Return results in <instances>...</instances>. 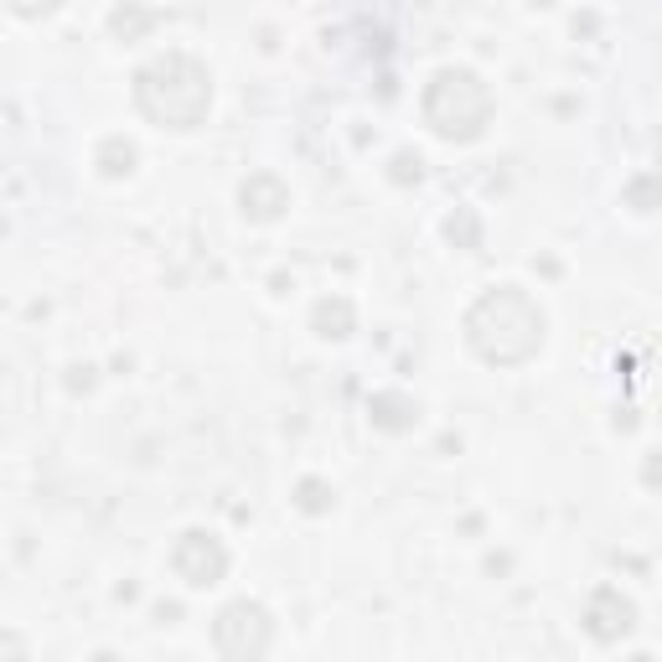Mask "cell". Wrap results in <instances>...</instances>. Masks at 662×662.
Returning <instances> with one entry per match:
<instances>
[{
    "label": "cell",
    "instance_id": "cell-1",
    "mask_svg": "<svg viewBox=\"0 0 662 662\" xmlns=\"http://www.w3.org/2000/svg\"><path fill=\"white\" fill-rule=\"evenodd\" d=\"M548 321L539 311V300L518 285H497L466 311V342L471 352L492 363V368H523L544 352Z\"/></svg>",
    "mask_w": 662,
    "mask_h": 662
},
{
    "label": "cell",
    "instance_id": "cell-2",
    "mask_svg": "<svg viewBox=\"0 0 662 662\" xmlns=\"http://www.w3.org/2000/svg\"><path fill=\"white\" fill-rule=\"evenodd\" d=\"M135 104L140 115L161 130H197L208 125L213 109V73L192 52H161L135 73Z\"/></svg>",
    "mask_w": 662,
    "mask_h": 662
},
{
    "label": "cell",
    "instance_id": "cell-3",
    "mask_svg": "<svg viewBox=\"0 0 662 662\" xmlns=\"http://www.w3.org/2000/svg\"><path fill=\"white\" fill-rule=\"evenodd\" d=\"M492 119V88L471 68H440L425 88V125L440 140L466 145L487 130Z\"/></svg>",
    "mask_w": 662,
    "mask_h": 662
},
{
    "label": "cell",
    "instance_id": "cell-4",
    "mask_svg": "<svg viewBox=\"0 0 662 662\" xmlns=\"http://www.w3.org/2000/svg\"><path fill=\"white\" fill-rule=\"evenodd\" d=\"M213 642L223 658H264L274 642V622L259 601H228L213 622Z\"/></svg>",
    "mask_w": 662,
    "mask_h": 662
},
{
    "label": "cell",
    "instance_id": "cell-5",
    "mask_svg": "<svg viewBox=\"0 0 662 662\" xmlns=\"http://www.w3.org/2000/svg\"><path fill=\"white\" fill-rule=\"evenodd\" d=\"M172 569H176V580H187L192 590H208V584H217L228 575V548L208 528H187L172 548Z\"/></svg>",
    "mask_w": 662,
    "mask_h": 662
},
{
    "label": "cell",
    "instance_id": "cell-6",
    "mask_svg": "<svg viewBox=\"0 0 662 662\" xmlns=\"http://www.w3.org/2000/svg\"><path fill=\"white\" fill-rule=\"evenodd\" d=\"M637 626V605L626 601L616 584H595L590 590V601H584V631L595 637V642H622L626 631Z\"/></svg>",
    "mask_w": 662,
    "mask_h": 662
},
{
    "label": "cell",
    "instance_id": "cell-7",
    "mask_svg": "<svg viewBox=\"0 0 662 662\" xmlns=\"http://www.w3.org/2000/svg\"><path fill=\"white\" fill-rule=\"evenodd\" d=\"M238 208H244L249 223H274V217H285V208H291V192H285V181L274 172H253L238 187Z\"/></svg>",
    "mask_w": 662,
    "mask_h": 662
},
{
    "label": "cell",
    "instance_id": "cell-8",
    "mask_svg": "<svg viewBox=\"0 0 662 662\" xmlns=\"http://www.w3.org/2000/svg\"><path fill=\"white\" fill-rule=\"evenodd\" d=\"M368 419L378 429H389V435H404V429H414V419H419V404H414L410 393H399V389L373 393V399H368Z\"/></svg>",
    "mask_w": 662,
    "mask_h": 662
},
{
    "label": "cell",
    "instance_id": "cell-9",
    "mask_svg": "<svg viewBox=\"0 0 662 662\" xmlns=\"http://www.w3.org/2000/svg\"><path fill=\"white\" fill-rule=\"evenodd\" d=\"M311 331L316 336H327V342H342L357 331V311H352L347 295H321L311 306Z\"/></svg>",
    "mask_w": 662,
    "mask_h": 662
},
{
    "label": "cell",
    "instance_id": "cell-10",
    "mask_svg": "<svg viewBox=\"0 0 662 662\" xmlns=\"http://www.w3.org/2000/svg\"><path fill=\"white\" fill-rule=\"evenodd\" d=\"M94 166H98L104 176H130V172H135V145H130L125 135H109L104 145H98Z\"/></svg>",
    "mask_w": 662,
    "mask_h": 662
},
{
    "label": "cell",
    "instance_id": "cell-11",
    "mask_svg": "<svg viewBox=\"0 0 662 662\" xmlns=\"http://www.w3.org/2000/svg\"><path fill=\"white\" fill-rule=\"evenodd\" d=\"M156 26V11H145V5H119L115 16H109V32L119 42H135L140 32H151Z\"/></svg>",
    "mask_w": 662,
    "mask_h": 662
},
{
    "label": "cell",
    "instance_id": "cell-12",
    "mask_svg": "<svg viewBox=\"0 0 662 662\" xmlns=\"http://www.w3.org/2000/svg\"><path fill=\"white\" fill-rule=\"evenodd\" d=\"M626 202H631L637 213H658L662 208V181H652V176L631 181V187H626Z\"/></svg>",
    "mask_w": 662,
    "mask_h": 662
},
{
    "label": "cell",
    "instance_id": "cell-13",
    "mask_svg": "<svg viewBox=\"0 0 662 662\" xmlns=\"http://www.w3.org/2000/svg\"><path fill=\"white\" fill-rule=\"evenodd\" d=\"M300 507H306V512H327L331 487H327V482H316V476H306V482H300Z\"/></svg>",
    "mask_w": 662,
    "mask_h": 662
},
{
    "label": "cell",
    "instance_id": "cell-14",
    "mask_svg": "<svg viewBox=\"0 0 662 662\" xmlns=\"http://www.w3.org/2000/svg\"><path fill=\"white\" fill-rule=\"evenodd\" d=\"M11 5V16H21V21H42V16H52L62 0H5Z\"/></svg>",
    "mask_w": 662,
    "mask_h": 662
},
{
    "label": "cell",
    "instance_id": "cell-15",
    "mask_svg": "<svg viewBox=\"0 0 662 662\" xmlns=\"http://www.w3.org/2000/svg\"><path fill=\"white\" fill-rule=\"evenodd\" d=\"M393 181H419V156H410V151H399L393 156Z\"/></svg>",
    "mask_w": 662,
    "mask_h": 662
},
{
    "label": "cell",
    "instance_id": "cell-16",
    "mask_svg": "<svg viewBox=\"0 0 662 662\" xmlns=\"http://www.w3.org/2000/svg\"><path fill=\"white\" fill-rule=\"evenodd\" d=\"M642 482H647V487H662V456H647V466H642Z\"/></svg>",
    "mask_w": 662,
    "mask_h": 662
},
{
    "label": "cell",
    "instance_id": "cell-17",
    "mask_svg": "<svg viewBox=\"0 0 662 662\" xmlns=\"http://www.w3.org/2000/svg\"><path fill=\"white\" fill-rule=\"evenodd\" d=\"M68 383H73V389H88V383H94V368H73V378H68Z\"/></svg>",
    "mask_w": 662,
    "mask_h": 662
},
{
    "label": "cell",
    "instance_id": "cell-18",
    "mask_svg": "<svg viewBox=\"0 0 662 662\" xmlns=\"http://www.w3.org/2000/svg\"><path fill=\"white\" fill-rule=\"evenodd\" d=\"M658 419H662V410H658Z\"/></svg>",
    "mask_w": 662,
    "mask_h": 662
}]
</instances>
